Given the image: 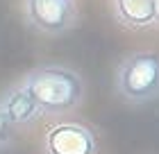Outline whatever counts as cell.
<instances>
[{
    "instance_id": "obj_1",
    "label": "cell",
    "mask_w": 159,
    "mask_h": 154,
    "mask_svg": "<svg viewBox=\"0 0 159 154\" xmlns=\"http://www.w3.org/2000/svg\"><path fill=\"white\" fill-rule=\"evenodd\" d=\"M23 86L34 98L43 116L70 113L84 100V79L66 66H39L25 77Z\"/></svg>"
},
{
    "instance_id": "obj_2",
    "label": "cell",
    "mask_w": 159,
    "mask_h": 154,
    "mask_svg": "<svg viewBox=\"0 0 159 154\" xmlns=\"http://www.w3.org/2000/svg\"><path fill=\"white\" fill-rule=\"evenodd\" d=\"M116 93L132 104L159 98V55L141 50L125 57L116 68Z\"/></svg>"
},
{
    "instance_id": "obj_3",
    "label": "cell",
    "mask_w": 159,
    "mask_h": 154,
    "mask_svg": "<svg viewBox=\"0 0 159 154\" xmlns=\"http://www.w3.org/2000/svg\"><path fill=\"white\" fill-rule=\"evenodd\" d=\"M46 154H98V138L84 122H55L43 134Z\"/></svg>"
},
{
    "instance_id": "obj_4",
    "label": "cell",
    "mask_w": 159,
    "mask_h": 154,
    "mask_svg": "<svg viewBox=\"0 0 159 154\" xmlns=\"http://www.w3.org/2000/svg\"><path fill=\"white\" fill-rule=\"evenodd\" d=\"M25 16L41 34H64L77 23L73 0H25Z\"/></svg>"
},
{
    "instance_id": "obj_5",
    "label": "cell",
    "mask_w": 159,
    "mask_h": 154,
    "mask_svg": "<svg viewBox=\"0 0 159 154\" xmlns=\"http://www.w3.org/2000/svg\"><path fill=\"white\" fill-rule=\"evenodd\" d=\"M0 107L7 116V120L11 122L14 129H23V127H32L39 118H43V111L39 104L34 102V98L23 84H16L0 98Z\"/></svg>"
},
{
    "instance_id": "obj_6",
    "label": "cell",
    "mask_w": 159,
    "mask_h": 154,
    "mask_svg": "<svg viewBox=\"0 0 159 154\" xmlns=\"http://www.w3.org/2000/svg\"><path fill=\"white\" fill-rule=\"evenodd\" d=\"M114 14L129 30H148L155 25L152 0H114Z\"/></svg>"
},
{
    "instance_id": "obj_7",
    "label": "cell",
    "mask_w": 159,
    "mask_h": 154,
    "mask_svg": "<svg viewBox=\"0 0 159 154\" xmlns=\"http://www.w3.org/2000/svg\"><path fill=\"white\" fill-rule=\"evenodd\" d=\"M14 136H16V129L11 127V122L7 120L2 107H0V147L11 145V143H14Z\"/></svg>"
},
{
    "instance_id": "obj_8",
    "label": "cell",
    "mask_w": 159,
    "mask_h": 154,
    "mask_svg": "<svg viewBox=\"0 0 159 154\" xmlns=\"http://www.w3.org/2000/svg\"><path fill=\"white\" fill-rule=\"evenodd\" d=\"M152 9H155V25H159V0H152Z\"/></svg>"
}]
</instances>
